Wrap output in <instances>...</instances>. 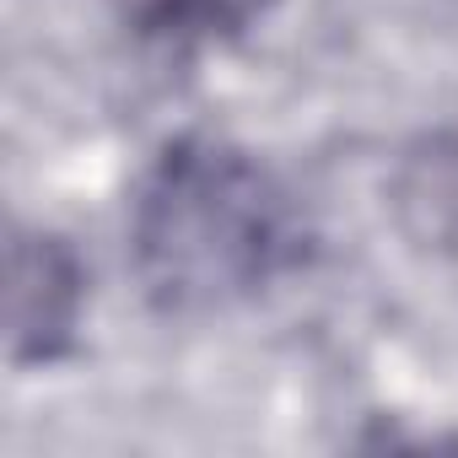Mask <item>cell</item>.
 <instances>
[{"label": "cell", "mask_w": 458, "mask_h": 458, "mask_svg": "<svg viewBox=\"0 0 458 458\" xmlns=\"http://www.w3.org/2000/svg\"><path fill=\"white\" fill-rule=\"evenodd\" d=\"M394 210L420 249H458V135H431L404 157Z\"/></svg>", "instance_id": "cell-3"}, {"label": "cell", "mask_w": 458, "mask_h": 458, "mask_svg": "<svg viewBox=\"0 0 458 458\" xmlns=\"http://www.w3.org/2000/svg\"><path fill=\"white\" fill-rule=\"evenodd\" d=\"M276 0H130V12L157 33H243L254 17H265Z\"/></svg>", "instance_id": "cell-4"}, {"label": "cell", "mask_w": 458, "mask_h": 458, "mask_svg": "<svg viewBox=\"0 0 458 458\" xmlns=\"http://www.w3.org/2000/svg\"><path fill=\"white\" fill-rule=\"evenodd\" d=\"M135 270L173 313L226 308L297 259V210L286 189L238 146L178 140L135 194Z\"/></svg>", "instance_id": "cell-1"}, {"label": "cell", "mask_w": 458, "mask_h": 458, "mask_svg": "<svg viewBox=\"0 0 458 458\" xmlns=\"http://www.w3.org/2000/svg\"><path fill=\"white\" fill-rule=\"evenodd\" d=\"M81 308V270L60 238H17L12 249V356L49 361L65 351Z\"/></svg>", "instance_id": "cell-2"}]
</instances>
